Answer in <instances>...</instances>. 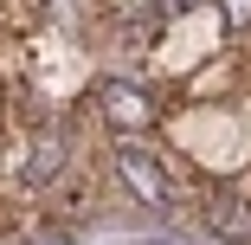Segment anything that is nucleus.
<instances>
[{"mask_svg":"<svg viewBox=\"0 0 251 245\" xmlns=\"http://www.w3.org/2000/svg\"><path fill=\"white\" fill-rule=\"evenodd\" d=\"M116 174L129 181V193H135L142 207H155V213H168V207H174V181H168L161 155H148L135 136H123V142H116Z\"/></svg>","mask_w":251,"mask_h":245,"instance_id":"nucleus-1","label":"nucleus"},{"mask_svg":"<svg viewBox=\"0 0 251 245\" xmlns=\"http://www.w3.org/2000/svg\"><path fill=\"white\" fill-rule=\"evenodd\" d=\"M97 104H103V116H110L116 136H142V129H155V97H148L142 84H129V78H110L103 90H97Z\"/></svg>","mask_w":251,"mask_h":245,"instance_id":"nucleus-2","label":"nucleus"},{"mask_svg":"<svg viewBox=\"0 0 251 245\" xmlns=\"http://www.w3.org/2000/svg\"><path fill=\"white\" fill-rule=\"evenodd\" d=\"M206 226H213L226 245H251V200H238V193H213V200H206Z\"/></svg>","mask_w":251,"mask_h":245,"instance_id":"nucleus-3","label":"nucleus"},{"mask_svg":"<svg viewBox=\"0 0 251 245\" xmlns=\"http://www.w3.org/2000/svg\"><path fill=\"white\" fill-rule=\"evenodd\" d=\"M213 7H219V20L232 32H251V0H213Z\"/></svg>","mask_w":251,"mask_h":245,"instance_id":"nucleus-4","label":"nucleus"}]
</instances>
